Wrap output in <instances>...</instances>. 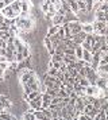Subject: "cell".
<instances>
[{
    "mask_svg": "<svg viewBox=\"0 0 108 120\" xmlns=\"http://www.w3.org/2000/svg\"><path fill=\"white\" fill-rule=\"evenodd\" d=\"M28 107H30L31 109H34V111H37V109H41V108H42V94H41L39 97L31 100V101L28 103Z\"/></svg>",
    "mask_w": 108,
    "mask_h": 120,
    "instance_id": "5",
    "label": "cell"
},
{
    "mask_svg": "<svg viewBox=\"0 0 108 120\" xmlns=\"http://www.w3.org/2000/svg\"><path fill=\"white\" fill-rule=\"evenodd\" d=\"M51 96H50V94H49V93H42V103H49L50 104V101H51Z\"/></svg>",
    "mask_w": 108,
    "mask_h": 120,
    "instance_id": "25",
    "label": "cell"
},
{
    "mask_svg": "<svg viewBox=\"0 0 108 120\" xmlns=\"http://www.w3.org/2000/svg\"><path fill=\"white\" fill-rule=\"evenodd\" d=\"M64 55H74V49H65Z\"/></svg>",
    "mask_w": 108,
    "mask_h": 120,
    "instance_id": "28",
    "label": "cell"
},
{
    "mask_svg": "<svg viewBox=\"0 0 108 120\" xmlns=\"http://www.w3.org/2000/svg\"><path fill=\"white\" fill-rule=\"evenodd\" d=\"M82 31L88 34H93V24L92 23H82Z\"/></svg>",
    "mask_w": 108,
    "mask_h": 120,
    "instance_id": "14",
    "label": "cell"
},
{
    "mask_svg": "<svg viewBox=\"0 0 108 120\" xmlns=\"http://www.w3.org/2000/svg\"><path fill=\"white\" fill-rule=\"evenodd\" d=\"M51 20H53V26H62L66 20H65V16L64 15H59V14H55L53 18H51Z\"/></svg>",
    "mask_w": 108,
    "mask_h": 120,
    "instance_id": "10",
    "label": "cell"
},
{
    "mask_svg": "<svg viewBox=\"0 0 108 120\" xmlns=\"http://www.w3.org/2000/svg\"><path fill=\"white\" fill-rule=\"evenodd\" d=\"M104 98H105V100L108 101V94H107V96H104Z\"/></svg>",
    "mask_w": 108,
    "mask_h": 120,
    "instance_id": "32",
    "label": "cell"
},
{
    "mask_svg": "<svg viewBox=\"0 0 108 120\" xmlns=\"http://www.w3.org/2000/svg\"><path fill=\"white\" fill-rule=\"evenodd\" d=\"M104 1H107V3H108V0H104Z\"/></svg>",
    "mask_w": 108,
    "mask_h": 120,
    "instance_id": "34",
    "label": "cell"
},
{
    "mask_svg": "<svg viewBox=\"0 0 108 120\" xmlns=\"http://www.w3.org/2000/svg\"><path fill=\"white\" fill-rule=\"evenodd\" d=\"M0 120H1V119H0Z\"/></svg>",
    "mask_w": 108,
    "mask_h": 120,
    "instance_id": "36",
    "label": "cell"
},
{
    "mask_svg": "<svg viewBox=\"0 0 108 120\" xmlns=\"http://www.w3.org/2000/svg\"><path fill=\"white\" fill-rule=\"evenodd\" d=\"M95 85H96L99 89H101V90H107L108 89V80L107 78H103V77H97Z\"/></svg>",
    "mask_w": 108,
    "mask_h": 120,
    "instance_id": "8",
    "label": "cell"
},
{
    "mask_svg": "<svg viewBox=\"0 0 108 120\" xmlns=\"http://www.w3.org/2000/svg\"><path fill=\"white\" fill-rule=\"evenodd\" d=\"M19 16L22 18L30 16V4H28L27 0H22V10H20V15Z\"/></svg>",
    "mask_w": 108,
    "mask_h": 120,
    "instance_id": "7",
    "label": "cell"
},
{
    "mask_svg": "<svg viewBox=\"0 0 108 120\" xmlns=\"http://www.w3.org/2000/svg\"><path fill=\"white\" fill-rule=\"evenodd\" d=\"M46 93H49L51 97H57L58 89H55V88H46Z\"/></svg>",
    "mask_w": 108,
    "mask_h": 120,
    "instance_id": "23",
    "label": "cell"
},
{
    "mask_svg": "<svg viewBox=\"0 0 108 120\" xmlns=\"http://www.w3.org/2000/svg\"><path fill=\"white\" fill-rule=\"evenodd\" d=\"M0 55H7V51H5V49H0Z\"/></svg>",
    "mask_w": 108,
    "mask_h": 120,
    "instance_id": "31",
    "label": "cell"
},
{
    "mask_svg": "<svg viewBox=\"0 0 108 120\" xmlns=\"http://www.w3.org/2000/svg\"><path fill=\"white\" fill-rule=\"evenodd\" d=\"M66 3H68V6H69V8H70V11H72V14H76V15H78L80 10H78V7H77V1H76V0H66Z\"/></svg>",
    "mask_w": 108,
    "mask_h": 120,
    "instance_id": "11",
    "label": "cell"
},
{
    "mask_svg": "<svg viewBox=\"0 0 108 120\" xmlns=\"http://www.w3.org/2000/svg\"><path fill=\"white\" fill-rule=\"evenodd\" d=\"M3 23H5V18L3 16V14L0 12V24H3Z\"/></svg>",
    "mask_w": 108,
    "mask_h": 120,
    "instance_id": "30",
    "label": "cell"
},
{
    "mask_svg": "<svg viewBox=\"0 0 108 120\" xmlns=\"http://www.w3.org/2000/svg\"><path fill=\"white\" fill-rule=\"evenodd\" d=\"M82 61H85V64L91 65V61H92V53L89 50H84L82 53Z\"/></svg>",
    "mask_w": 108,
    "mask_h": 120,
    "instance_id": "15",
    "label": "cell"
},
{
    "mask_svg": "<svg viewBox=\"0 0 108 120\" xmlns=\"http://www.w3.org/2000/svg\"><path fill=\"white\" fill-rule=\"evenodd\" d=\"M46 74L47 76H51V77H57L59 74V70H57L55 68H49L47 71H46Z\"/></svg>",
    "mask_w": 108,
    "mask_h": 120,
    "instance_id": "19",
    "label": "cell"
},
{
    "mask_svg": "<svg viewBox=\"0 0 108 120\" xmlns=\"http://www.w3.org/2000/svg\"><path fill=\"white\" fill-rule=\"evenodd\" d=\"M89 70H91V65H88V64H86L85 66H82L80 70H78V74H80L81 77H86V74L89 73Z\"/></svg>",
    "mask_w": 108,
    "mask_h": 120,
    "instance_id": "17",
    "label": "cell"
},
{
    "mask_svg": "<svg viewBox=\"0 0 108 120\" xmlns=\"http://www.w3.org/2000/svg\"><path fill=\"white\" fill-rule=\"evenodd\" d=\"M82 53H84V49L81 46H77L74 49V55H76V60H82Z\"/></svg>",
    "mask_w": 108,
    "mask_h": 120,
    "instance_id": "18",
    "label": "cell"
},
{
    "mask_svg": "<svg viewBox=\"0 0 108 120\" xmlns=\"http://www.w3.org/2000/svg\"><path fill=\"white\" fill-rule=\"evenodd\" d=\"M15 0H0V11L3 10V8H5V7H8L11 4V3H14Z\"/></svg>",
    "mask_w": 108,
    "mask_h": 120,
    "instance_id": "21",
    "label": "cell"
},
{
    "mask_svg": "<svg viewBox=\"0 0 108 120\" xmlns=\"http://www.w3.org/2000/svg\"><path fill=\"white\" fill-rule=\"evenodd\" d=\"M30 1H31V3L34 4V6H38V7H39V4L42 3L43 0H30Z\"/></svg>",
    "mask_w": 108,
    "mask_h": 120,
    "instance_id": "29",
    "label": "cell"
},
{
    "mask_svg": "<svg viewBox=\"0 0 108 120\" xmlns=\"http://www.w3.org/2000/svg\"><path fill=\"white\" fill-rule=\"evenodd\" d=\"M49 39L51 41V43H53L54 47H57V46L61 43V41L58 39V37H57V35H51V37H49Z\"/></svg>",
    "mask_w": 108,
    "mask_h": 120,
    "instance_id": "22",
    "label": "cell"
},
{
    "mask_svg": "<svg viewBox=\"0 0 108 120\" xmlns=\"http://www.w3.org/2000/svg\"><path fill=\"white\" fill-rule=\"evenodd\" d=\"M69 94H68V92L65 90V89H62V88H59L58 89V93H57V97H61V98H65L68 97Z\"/></svg>",
    "mask_w": 108,
    "mask_h": 120,
    "instance_id": "24",
    "label": "cell"
},
{
    "mask_svg": "<svg viewBox=\"0 0 108 120\" xmlns=\"http://www.w3.org/2000/svg\"><path fill=\"white\" fill-rule=\"evenodd\" d=\"M43 84L46 85V88H55V89H59L61 88V82L58 81V78L57 77H51V76H45V81H43Z\"/></svg>",
    "mask_w": 108,
    "mask_h": 120,
    "instance_id": "4",
    "label": "cell"
},
{
    "mask_svg": "<svg viewBox=\"0 0 108 120\" xmlns=\"http://www.w3.org/2000/svg\"><path fill=\"white\" fill-rule=\"evenodd\" d=\"M85 38H86V34L84 33V31H81V33H78V34H76V35H73L72 37V41L74 42L77 46H80L84 41H85Z\"/></svg>",
    "mask_w": 108,
    "mask_h": 120,
    "instance_id": "9",
    "label": "cell"
},
{
    "mask_svg": "<svg viewBox=\"0 0 108 120\" xmlns=\"http://www.w3.org/2000/svg\"><path fill=\"white\" fill-rule=\"evenodd\" d=\"M97 119H99V120H105V119H107V115H105V112H104L103 109L99 111V113H97Z\"/></svg>",
    "mask_w": 108,
    "mask_h": 120,
    "instance_id": "27",
    "label": "cell"
},
{
    "mask_svg": "<svg viewBox=\"0 0 108 120\" xmlns=\"http://www.w3.org/2000/svg\"><path fill=\"white\" fill-rule=\"evenodd\" d=\"M85 94L86 96H95V97H97L99 96V92H100V89L96 86V85H88V86L85 88Z\"/></svg>",
    "mask_w": 108,
    "mask_h": 120,
    "instance_id": "6",
    "label": "cell"
},
{
    "mask_svg": "<svg viewBox=\"0 0 108 120\" xmlns=\"http://www.w3.org/2000/svg\"><path fill=\"white\" fill-rule=\"evenodd\" d=\"M55 35L58 37V39H59V41H61V42H62V41H64V39H65V30H64V24H62V26L59 27L58 33L55 34Z\"/></svg>",
    "mask_w": 108,
    "mask_h": 120,
    "instance_id": "20",
    "label": "cell"
},
{
    "mask_svg": "<svg viewBox=\"0 0 108 120\" xmlns=\"http://www.w3.org/2000/svg\"><path fill=\"white\" fill-rule=\"evenodd\" d=\"M22 119L23 120H35V116H34V109H28V111H26L24 113H23V116H22Z\"/></svg>",
    "mask_w": 108,
    "mask_h": 120,
    "instance_id": "13",
    "label": "cell"
},
{
    "mask_svg": "<svg viewBox=\"0 0 108 120\" xmlns=\"http://www.w3.org/2000/svg\"><path fill=\"white\" fill-rule=\"evenodd\" d=\"M61 26H50L47 28V34H46V37H51V35H55V34L58 33V30Z\"/></svg>",
    "mask_w": 108,
    "mask_h": 120,
    "instance_id": "16",
    "label": "cell"
},
{
    "mask_svg": "<svg viewBox=\"0 0 108 120\" xmlns=\"http://www.w3.org/2000/svg\"><path fill=\"white\" fill-rule=\"evenodd\" d=\"M0 82H1V81H0Z\"/></svg>",
    "mask_w": 108,
    "mask_h": 120,
    "instance_id": "35",
    "label": "cell"
},
{
    "mask_svg": "<svg viewBox=\"0 0 108 120\" xmlns=\"http://www.w3.org/2000/svg\"><path fill=\"white\" fill-rule=\"evenodd\" d=\"M105 55H107V57H108V49H107V51H105Z\"/></svg>",
    "mask_w": 108,
    "mask_h": 120,
    "instance_id": "33",
    "label": "cell"
},
{
    "mask_svg": "<svg viewBox=\"0 0 108 120\" xmlns=\"http://www.w3.org/2000/svg\"><path fill=\"white\" fill-rule=\"evenodd\" d=\"M15 26L22 34L23 31H31V30H34L35 22H34V19H31V16H26V18L18 16L15 19Z\"/></svg>",
    "mask_w": 108,
    "mask_h": 120,
    "instance_id": "1",
    "label": "cell"
},
{
    "mask_svg": "<svg viewBox=\"0 0 108 120\" xmlns=\"http://www.w3.org/2000/svg\"><path fill=\"white\" fill-rule=\"evenodd\" d=\"M78 85H81V86L86 88V86H88V85H91V84H89V81L86 80L85 77H81L80 80H78Z\"/></svg>",
    "mask_w": 108,
    "mask_h": 120,
    "instance_id": "26",
    "label": "cell"
},
{
    "mask_svg": "<svg viewBox=\"0 0 108 120\" xmlns=\"http://www.w3.org/2000/svg\"><path fill=\"white\" fill-rule=\"evenodd\" d=\"M18 71H19V82H20V85H26V84H28L31 80H34L37 77L35 71L32 69H30V68H22Z\"/></svg>",
    "mask_w": 108,
    "mask_h": 120,
    "instance_id": "2",
    "label": "cell"
},
{
    "mask_svg": "<svg viewBox=\"0 0 108 120\" xmlns=\"http://www.w3.org/2000/svg\"><path fill=\"white\" fill-rule=\"evenodd\" d=\"M41 94H42V93L39 92V90H32L31 93H28V94H27V96H24V100H26L27 103H30V101H31V100H34V98H37V97H39V96H41Z\"/></svg>",
    "mask_w": 108,
    "mask_h": 120,
    "instance_id": "12",
    "label": "cell"
},
{
    "mask_svg": "<svg viewBox=\"0 0 108 120\" xmlns=\"http://www.w3.org/2000/svg\"><path fill=\"white\" fill-rule=\"evenodd\" d=\"M65 24H66V27L69 28L72 37L82 31V23L80 20H68V22H65Z\"/></svg>",
    "mask_w": 108,
    "mask_h": 120,
    "instance_id": "3",
    "label": "cell"
}]
</instances>
